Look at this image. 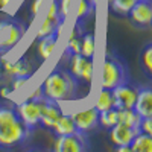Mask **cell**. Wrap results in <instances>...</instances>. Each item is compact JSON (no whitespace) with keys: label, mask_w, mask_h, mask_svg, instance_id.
<instances>
[{"label":"cell","mask_w":152,"mask_h":152,"mask_svg":"<svg viewBox=\"0 0 152 152\" xmlns=\"http://www.w3.org/2000/svg\"><path fill=\"white\" fill-rule=\"evenodd\" d=\"M94 49H96L94 35L93 34H84L82 40H81V50H79V53L87 56V58H93L94 56Z\"/></svg>","instance_id":"obj_21"},{"label":"cell","mask_w":152,"mask_h":152,"mask_svg":"<svg viewBox=\"0 0 152 152\" xmlns=\"http://www.w3.org/2000/svg\"><path fill=\"white\" fill-rule=\"evenodd\" d=\"M2 55H3V53H0V75L3 73V69H2Z\"/></svg>","instance_id":"obj_32"},{"label":"cell","mask_w":152,"mask_h":152,"mask_svg":"<svg viewBox=\"0 0 152 152\" xmlns=\"http://www.w3.org/2000/svg\"><path fill=\"white\" fill-rule=\"evenodd\" d=\"M129 20L138 28H148L152 23V6L151 0H138L129 9Z\"/></svg>","instance_id":"obj_10"},{"label":"cell","mask_w":152,"mask_h":152,"mask_svg":"<svg viewBox=\"0 0 152 152\" xmlns=\"http://www.w3.org/2000/svg\"><path fill=\"white\" fill-rule=\"evenodd\" d=\"M56 41H58V32L47 35L43 38H38V46H37V55L40 58V61H47L52 56L53 50L56 47Z\"/></svg>","instance_id":"obj_15"},{"label":"cell","mask_w":152,"mask_h":152,"mask_svg":"<svg viewBox=\"0 0 152 152\" xmlns=\"http://www.w3.org/2000/svg\"><path fill=\"white\" fill-rule=\"evenodd\" d=\"M131 152H152V135L138 132L129 143Z\"/></svg>","instance_id":"obj_17"},{"label":"cell","mask_w":152,"mask_h":152,"mask_svg":"<svg viewBox=\"0 0 152 152\" xmlns=\"http://www.w3.org/2000/svg\"><path fill=\"white\" fill-rule=\"evenodd\" d=\"M41 88L46 99L62 102V100H70L76 96L78 81L70 75L69 70L58 66L47 75Z\"/></svg>","instance_id":"obj_2"},{"label":"cell","mask_w":152,"mask_h":152,"mask_svg":"<svg viewBox=\"0 0 152 152\" xmlns=\"http://www.w3.org/2000/svg\"><path fill=\"white\" fill-rule=\"evenodd\" d=\"M28 79H29V78H24V76H15V78L12 79V84H11V90H12V91L18 90L20 87H23L24 84L28 82Z\"/></svg>","instance_id":"obj_28"},{"label":"cell","mask_w":152,"mask_h":152,"mask_svg":"<svg viewBox=\"0 0 152 152\" xmlns=\"http://www.w3.org/2000/svg\"><path fill=\"white\" fill-rule=\"evenodd\" d=\"M43 3H44V0H35V2L32 3V17H37L38 15V12H40Z\"/></svg>","instance_id":"obj_29"},{"label":"cell","mask_w":152,"mask_h":152,"mask_svg":"<svg viewBox=\"0 0 152 152\" xmlns=\"http://www.w3.org/2000/svg\"><path fill=\"white\" fill-rule=\"evenodd\" d=\"M62 114L61 107L58 105V102L50 100L43 97L41 99V120H40V126L46 129H52V126L55 123V120Z\"/></svg>","instance_id":"obj_12"},{"label":"cell","mask_w":152,"mask_h":152,"mask_svg":"<svg viewBox=\"0 0 152 152\" xmlns=\"http://www.w3.org/2000/svg\"><path fill=\"white\" fill-rule=\"evenodd\" d=\"M2 69L3 73L11 76V78H15V76H24V78H29L32 75V67H31V62L26 58H20L15 62H11L6 61L2 55Z\"/></svg>","instance_id":"obj_14"},{"label":"cell","mask_w":152,"mask_h":152,"mask_svg":"<svg viewBox=\"0 0 152 152\" xmlns=\"http://www.w3.org/2000/svg\"><path fill=\"white\" fill-rule=\"evenodd\" d=\"M116 123H119V110L117 108H111V110L99 113V126L110 129Z\"/></svg>","instance_id":"obj_19"},{"label":"cell","mask_w":152,"mask_h":152,"mask_svg":"<svg viewBox=\"0 0 152 152\" xmlns=\"http://www.w3.org/2000/svg\"><path fill=\"white\" fill-rule=\"evenodd\" d=\"M140 132L135 126H129L125 123H116L110 128V140L114 146H129L132 138Z\"/></svg>","instance_id":"obj_11"},{"label":"cell","mask_w":152,"mask_h":152,"mask_svg":"<svg viewBox=\"0 0 152 152\" xmlns=\"http://www.w3.org/2000/svg\"><path fill=\"white\" fill-rule=\"evenodd\" d=\"M94 108H96L99 113H100V111H107V110L114 108V96H113V90L100 87V91H99V94H97Z\"/></svg>","instance_id":"obj_18"},{"label":"cell","mask_w":152,"mask_h":152,"mask_svg":"<svg viewBox=\"0 0 152 152\" xmlns=\"http://www.w3.org/2000/svg\"><path fill=\"white\" fill-rule=\"evenodd\" d=\"M56 135H64V134H72V132H79L78 129H76V125L72 119V116H69V114H61V116L55 120L52 129Z\"/></svg>","instance_id":"obj_16"},{"label":"cell","mask_w":152,"mask_h":152,"mask_svg":"<svg viewBox=\"0 0 152 152\" xmlns=\"http://www.w3.org/2000/svg\"><path fill=\"white\" fill-rule=\"evenodd\" d=\"M59 24L49 20V18H44L43 23L40 24V28H38V32H37V40L38 38H43V37H47V35H52V34H56L59 31Z\"/></svg>","instance_id":"obj_23"},{"label":"cell","mask_w":152,"mask_h":152,"mask_svg":"<svg viewBox=\"0 0 152 152\" xmlns=\"http://www.w3.org/2000/svg\"><path fill=\"white\" fill-rule=\"evenodd\" d=\"M9 0H0V6H6Z\"/></svg>","instance_id":"obj_31"},{"label":"cell","mask_w":152,"mask_h":152,"mask_svg":"<svg viewBox=\"0 0 152 152\" xmlns=\"http://www.w3.org/2000/svg\"><path fill=\"white\" fill-rule=\"evenodd\" d=\"M18 116L21 117V120L24 122V125L28 126L31 131H34L37 126H40V120H41V99H31L28 97L26 100L20 102L15 107Z\"/></svg>","instance_id":"obj_6"},{"label":"cell","mask_w":152,"mask_h":152,"mask_svg":"<svg viewBox=\"0 0 152 152\" xmlns=\"http://www.w3.org/2000/svg\"><path fill=\"white\" fill-rule=\"evenodd\" d=\"M119 110V108H117ZM140 116L132 110V108H123L119 110V123H125L129 126H135L138 128V123H140Z\"/></svg>","instance_id":"obj_20"},{"label":"cell","mask_w":152,"mask_h":152,"mask_svg":"<svg viewBox=\"0 0 152 152\" xmlns=\"http://www.w3.org/2000/svg\"><path fill=\"white\" fill-rule=\"evenodd\" d=\"M138 88L129 84V81H126L117 87L113 88V96H114V108H132L135 97H137Z\"/></svg>","instance_id":"obj_8"},{"label":"cell","mask_w":152,"mask_h":152,"mask_svg":"<svg viewBox=\"0 0 152 152\" xmlns=\"http://www.w3.org/2000/svg\"><path fill=\"white\" fill-rule=\"evenodd\" d=\"M140 64H142V70L145 72V75L148 78H151L152 76V44L151 43H148L143 49Z\"/></svg>","instance_id":"obj_22"},{"label":"cell","mask_w":152,"mask_h":152,"mask_svg":"<svg viewBox=\"0 0 152 152\" xmlns=\"http://www.w3.org/2000/svg\"><path fill=\"white\" fill-rule=\"evenodd\" d=\"M135 2H138V0H135Z\"/></svg>","instance_id":"obj_33"},{"label":"cell","mask_w":152,"mask_h":152,"mask_svg":"<svg viewBox=\"0 0 152 152\" xmlns=\"http://www.w3.org/2000/svg\"><path fill=\"white\" fill-rule=\"evenodd\" d=\"M72 119L76 125V129L82 134H88L99 128V111L94 107L72 114Z\"/></svg>","instance_id":"obj_9"},{"label":"cell","mask_w":152,"mask_h":152,"mask_svg":"<svg viewBox=\"0 0 152 152\" xmlns=\"http://www.w3.org/2000/svg\"><path fill=\"white\" fill-rule=\"evenodd\" d=\"M94 0H79V6L76 11V20H84L85 17L90 15V12L93 11Z\"/></svg>","instance_id":"obj_24"},{"label":"cell","mask_w":152,"mask_h":152,"mask_svg":"<svg viewBox=\"0 0 152 152\" xmlns=\"http://www.w3.org/2000/svg\"><path fill=\"white\" fill-rule=\"evenodd\" d=\"M53 148L56 152H84L87 151L88 146L85 140V134L72 132V134L58 135Z\"/></svg>","instance_id":"obj_7"},{"label":"cell","mask_w":152,"mask_h":152,"mask_svg":"<svg viewBox=\"0 0 152 152\" xmlns=\"http://www.w3.org/2000/svg\"><path fill=\"white\" fill-rule=\"evenodd\" d=\"M0 91H2V96H3V97H8V96H9V93H11V88H6V87H3Z\"/></svg>","instance_id":"obj_30"},{"label":"cell","mask_w":152,"mask_h":152,"mask_svg":"<svg viewBox=\"0 0 152 152\" xmlns=\"http://www.w3.org/2000/svg\"><path fill=\"white\" fill-rule=\"evenodd\" d=\"M46 18L49 20H52L55 23H58L59 26H62V23H64V20L61 18L59 15V8H58V0H52L49 5V11H47V14H46Z\"/></svg>","instance_id":"obj_25"},{"label":"cell","mask_w":152,"mask_h":152,"mask_svg":"<svg viewBox=\"0 0 152 152\" xmlns=\"http://www.w3.org/2000/svg\"><path fill=\"white\" fill-rule=\"evenodd\" d=\"M32 131L28 128L15 108L0 107V149H14L26 143Z\"/></svg>","instance_id":"obj_1"},{"label":"cell","mask_w":152,"mask_h":152,"mask_svg":"<svg viewBox=\"0 0 152 152\" xmlns=\"http://www.w3.org/2000/svg\"><path fill=\"white\" fill-rule=\"evenodd\" d=\"M26 32V28L21 21L17 20H3L0 21V53L9 52Z\"/></svg>","instance_id":"obj_4"},{"label":"cell","mask_w":152,"mask_h":152,"mask_svg":"<svg viewBox=\"0 0 152 152\" xmlns=\"http://www.w3.org/2000/svg\"><path fill=\"white\" fill-rule=\"evenodd\" d=\"M132 110L143 117H152V88L151 87H140L137 91V97Z\"/></svg>","instance_id":"obj_13"},{"label":"cell","mask_w":152,"mask_h":152,"mask_svg":"<svg viewBox=\"0 0 152 152\" xmlns=\"http://www.w3.org/2000/svg\"><path fill=\"white\" fill-rule=\"evenodd\" d=\"M138 131L152 135V117H143L138 123Z\"/></svg>","instance_id":"obj_27"},{"label":"cell","mask_w":152,"mask_h":152,"mask_svg":"<svg viewBox=\"0 0 152 152\" xmlns=\"http://www.w3.org/2000/svg\"><path fill=\"white\" fill-rule=\"evenodd\" d=\"M128 79V72L123 62L111 52L107 53L105 61H104V67H102V79H100V87L110 88L113 90L114 87H117Z\"/></svg>","instance_id":"obj_3"},{"label":"cell","mask_w":152,"mask_h":152,"mask_svg":"<svg viewBox=\"0 0 152 152\" xmlns=\"http://www.w3.org/2000/svg\"><path fill=\"white\" fill-rule=\"evenodd\" d=\"M73 0H58V8H59V15L61 18L66 21V17L69 15V12L72 9Z\"/></svg>","instance_id":"obj_26"},{"label":"cell","mask_w":152,"mask_h":152,"mask_svg":"<svg viewBox=\"0 0 152 152\" xmlns=\"http://www.w3.org/2000/svg\"><path fill=\"white\" fill-rule=\"evenodd\" d=\"M69 72L76 81L90 84L93 81V73H94V64L93 58H87L81 53H73L67 62Z\"/></svg>","instance_id":"obj_5"}]
</instances>
